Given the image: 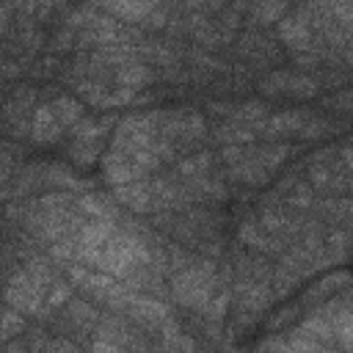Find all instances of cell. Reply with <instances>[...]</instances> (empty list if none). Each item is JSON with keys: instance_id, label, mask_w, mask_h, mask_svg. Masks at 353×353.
I'll list each match as a JSON object with an SVG mask.
<instances>
[{"instance_id": "30", "label": "cell", "mask_w": 353, "mask_h": 353, "mask_svg": "<svg viewBox=\"0 0 353 353\" xmlns=\"http://www.w3.org/2000/svg\"><path fill=\"white\" fill-rule=\"evenodd\" d=\"M190 3H201V0H190Z\"/></svg>"}, {"instance_id": "23", "label": "cell", "mask_w": 353, "mask_h": 353, "mask_svg": "<svg viewBox=\"0 0 353 353\" xmlns=\"http://www.w3.org/2000/svg\"><path fill=\"white\" fill-rule=\"evenodd\" d=\"M226 306H229V292H218L215 298H210V301L204 303V309H201V312H207V317H210V320H223Z\"/></svg>"}, {"instance_id": "15", "label": "cell", "mask_w": 353, "mask_h": 353, "mask_svg": "<svg viewBox=\"0 0 353 353\" xmlns=\"http://www.w3.org/2000/svg\"><path fill=\"white\" fill-rule=\"evenodd\" d=\"M259 226H262V229H268V232H279V234L295 232V223H292L287 215H281V212H273V210H265V212H262V221H259Z\"/></svg>"}, {"instance_id": "24", "label": "cell", "mask_w": 353, "mask_h": 353, "mask_svg": "<svg viewBox=\"0 0 353 353\" xmlns=\"http://www.w3.org/2000/svg\"><path fill=\"white\" fill-rule=\"evenodd\" d=\"M287 80H290L287 72H273V74H268V77L262 80V91H265L268 97L281 94V91H287Z\"/></svg>"}, {"instance_id": "21", "label": "cell", "mask_w": 353, "mask_h": 353, "mask_svg": "<svg viewBox=\"0 0 353 353\" xmlns=\"http://www.w3.org/2000/svg\"><path fill=\"white\" fill-rule=\"evenodd\" d=\"M69 317L80 325V328H91L94 323H97V312L88 306V303H72V309H69Z\"/></svg>"}, {"instance_id": "26", "label": "cell", "mask_w": 353, "mask_h": 353, "mask_svg": "<svg viewBox=\"0 0 353 353\" xmlns=\"http://www.w3.org/2000/svg\"><path fill=\"white\" fill-rule=\"evenodd\" d=\"M210 165V154H201V157H190V160H185L182 165H179V171L182 174H199V176H204V168Z\"/></svg>"}, {"instance_id": "5", "label": "cell", "mask_w": 353, "mask_h": 353, "mask_svg": "<svg viewBox=\"0 0 353 353\" xmlns=\"http://www.w3.org/2000/svg\"><path fill=\"white\" fill-rule=\"evenodd\" d=\"M61 132H63V127L58 124L52 108H50V105H39V108L33 110L30 138H33L36 143H55V141L61 138Z\"/></svg>"}, {"instance_id": "22", "label": "cell", "mask_w": 353, "mask_h": 353, "mask_svg": "<svg viewBox=\"0 0 353 353\" xmlns=\"http://www.w3.org/2000/svg\"><path fill=\"white\" fill-rule=\"evenodd\" d=\"M237 116L245 119V121H254V127H262V121L268 119L265 116V105H259V102H243L237 108Z\"/></svg>"}, {"instance_id": "3", "label": "cell", "mask_w": 353, "mask_h": 353, "mask_svg": "<svg viewBox=\"0 0 353 353\" xmlns=\"http://www.w3.org/2000/svg\"><path fill=\"white\" fill-rule=\"evenodd\" d=\"M102 171H105V179L110 185H127V182H135L141 179L146 171L130 157V152L124 149H110L105 157H102Z\"/></svg>"}, {"instance_id": "25", "label": "cell", "mask_w": 353, "mask_h": 353, "mask_svg": "<svg viewBox=\"0 0 353 353\" xmlns=\"http://www.w3.org/2000/svg\"><path fill=\"white\" fill-rule=\"evenodd\" d=\"M66 301H69V284H55V287L44 295V314H47L50 309H55V306L66 303Z\"/></svg>"}, {"instance_id": "31", "label": "cell", "mask_w": 353, "mask_h": 353, "mask_svg": "<svg viewBox=\"0 0 353 353\" xmlns=\"http://www.w3.org/2000/svg\"><path fill=\"white\" fill-rule=\"evenodd\" d=\"M279 3H287V0H279Z\"/></svg>"}, {"instance_id": "10", "label": "cell", "mask_w": 353, "mask_h": 353, "mask_svg": "<svg viewBox=\"0 0 353 353\" xmlns=\"http://www.w3.org/2000/svg\"><path fill=\"white\" fill-rule=\"evenodd\" d=\"M99 6H105L108 11H113L116 17L127 19V22H143L146 14L154 8L152 3H143V0H97Z\"/></svg>"}, {"instance_id": "9", "label": "cell", "mask_w": 353, "mask_h": 353, "mask_svg": "<svg viewBox=\"0 0 353 353\" xmlns=\"http://www.w3.org/2000/svg\"><path fill=\"white\" fill-rule=\"evenodd\" d=\"M113 232V221L110 218H94L88 223H83L77 229V245H85V248H99Z\"/></svg>"}, {"instance_id": "2", "label": "cell", "mask_w": 353, "mask_h": 353, "mask_svg": "<svg viewBox=\"0 0 353 353\" xmlns=\"http://www.w3.org/2000/svg\"><path fill=\"white\" fill-rule=\"evenodd\" d=\"M171 292L176 298V303L188 306V309H204V303L212 298L215 292V265L212 262H199L190 268H182L174 276Z\"/></svg>"}, {"instance_id": "8", "label": "cell", "mask_w": 353, "mask_h": 353, "mask_svg": "<svg viewBox=\"0 0 353 353\" xmlns=\"http://www.w3.org/2000/svg\"><path fill=\"white\" fill-rule=\"evenodd\" d=\"M116 199L127 207H132L135 212H146L152 210V190L149 185H143L141 179L127 182V185H116Z\"/></svg>"}, {"instance_id": "1", "label": "cell", "mask_w": 353, "mask_h": 353, "mask_svg": "<svg viewBox=\"0 0 353 353\" xmlns=\"http://www.w3.org/2000/svg\"><path fill=\"white\" fill-rule=\"evenodd\" d=\"M146 265H149V248L141 240H135L132 234L113 229L110 237L99 245L97 259H94L91 268L105 270L113 279H127V276H132L135 270H141Z\"/></svg>"}, {"instance_id": "7", "label": "cell", "mask_w": 353, "mask_h": 353, "mask_svg": "<svg viewBox=\"0 0 353 353\" xmlns=\"http://www.w3.org/2000/svg\"><path fill=\"white\" fill-rule=\"evenodd\" d=\"M306 113L298 110H287V113H276L273 119H265L259 130H265V138H279V135H298L301 124H303Z\"/></svg>"}, {"instance_id": "12", "label": "cell", "mask_w": 353, "mask_h": 353, "mask_svg": "<svg viewBox=\"0 0 353 353\" xmlns=\"http://www.w3.org/2000/svg\"><path fill=\"white\" fill-rule=\"evenodd\" d=\"M113 77H116V83H119V85H124V88H132V91H135V88H141L143 83H149V77H152V74H149V69H146V66H141V63H130V61H127V63H121V66L113 72Z\"/></svg>"}, {"instance_id": "28", "label": "cell", "mask_w": 353, "mask_h": 353, "mask_svg": "<svg viewBox=\"0 0 353 353\" xmlns=\"http://www.w3.org/2000/svg\"><path fill=\"white\" fill-rule=\"evenodd\" d=\"M309 176H312V182H314V185H323V188H325V185H331V179H328V176H331V171H328V168L314 165V168L309 171Z\"/></svg>"}, {"instance_id": "20", "label": "cell", "mask_w": 353, "mask_h": 353, "mask_svg": "<svg viewBox=\"0 0 353 353\" xmlns=\"http://www.w3.org/2000/svg\"><path fill=\"white\" fill-rule=\"evenodd\" d=\"M94 154H97V143H94V141H77V138H74V146H72V160H74V163L91 165V163H94Z\"/></svg>"}, {"instance_id": "27", "label": "cell", "mask_w": 353, "mask_h": 353, "mask_svg": "<svg viewBox=\"0 0 353 353\" xmlns=\"http://www.w3.org/2000/svg\"><path fill=\"white\" fill-rule=\"evenodd\" d=\"M328 8H331V14L334 17H339L342 19V25H347L350 22V6H347V0H323Z\"/></svg>"}, {"instance_id": "17", "label": "cell", "mask_w": 353, "mask_h": 353, "mask_svg": "<svg viewBox=\"0 0 353 353\" xmlns=\"http://www.w3.org/2000/svg\"><path fill=\"white\" fill-rule=\"evenodd\" d=\"M77 210L85 212L88 218H110V207L102 201V196H80Z\"/></svg>"}, {"instance_id": "18", "label": "cell", "mask_w": 353, "mask_h": 353, "mask_svg": "<svg viewBox=\"0 0 353 353\" xmlns=\"http://www.w3.org/2000/svg\"><path fill=\"white\" fill-rule=\"evenodd\" d=\"M218 141H223V143H251L254 141V132L251 130H245V127H240V124H226L223 130H218Z\"/></svg>"}, {"instance_id": "6", "label": "cell", "mask_w": 353, "mask_h": 353, "mask_svg": "<svg viewBox=\"0 0 353 353\" xmlns=\"http://www.w3.org/2000/svg\"><path fill=\"white\" fill-rule=\"evenodd\" d=\"M279 36L292 50H309L312 47V30L303 17H284L279 19Z\"/></svg>"}, {"instance_id": "16", "label": "cell", "mask_w": 353, "mask_h": 353, "mask_svg": "<svg viewBox=\"0 0 353 353\" xmlns=\"http://www.w3.org/2000/svg\"><path fill=\"white\" fill-rule=\"evenodd\" d=\"M240 243H245V245H251V248H256V251H273V248H276L273 240L265 237V234H259L254 223L240 226Z\"/></svg>"}, {"instance_id": "29", "label": "cell", "mask_w": 353, "mask_h": 353, "mask_svg": "<svg viewBox=\"0 0 353 353\" xmlns=\"http://www.w3.org/2000/svg\"><path fill=\"white\" fill-rule=\"evenodd\" d=\"M8 179H11V165L3 160L0 163V199L8 196Z\"/></svg>"}, {"instance_id": "14", "label": "cell", "mask_w": 353, "mask_h": 353, "mask_svg": "<svg viewBox=\"0 0 353 353\" xmlns=\"http://www.w3.org/2000/svg\"><path fill=\"white\" fill-rule=\"evenodd\" d=\"M254 157L259 160V165H262L265 171H273V168H279V165L287 160V146H281V143L262 146V149L254 152Z\"/></svg>"}, {"instance_id": "4", "label": "cell", "mask_w": 353, "mask_h": 353, "mask_svg": "<svg viewBox=\"0 0 353 353\" xmlns=\"http://www.w3.org/2000/svg\"><path fill=\"white\" fill-rule=\"evenodd\" d=\"M127 314L138 323H149V325H157V323H165L168 320V309L165 303L149 298V295H130L127 298Z\"/></svg>"}, {"instance_id": "11", "label": "cell", "mask_w": 353, "mask_h": 353, "mask_svg": "<svg viewBox=\"0 0 353 353\" xmlns=\"http://www.w3.org/2000/svg\"><path fill=\"white\" fill-rule=\"evenodd\" d=\"M232 168V174L240 179V182H245V185H262V182H268V171L259 165V160L254 157V152H245L237 163H232L229 165Z\"/></svg>"}, {"instance_id": "19", "label": "cell", "mask_w": 353, "mask_h": 353, "mask_svg": "<svg viewBox=\"0 0 353 353\" xmlns=\"http://www.w3.org/2000/svg\"><path fill=\"white\" fill-rule=\"evenodd\" d=\"M287 94H292V97H314L317 94V83L314 80H309V77H295V74H290V80H287Z\"/></svg>"}, {"instance_id": "13", "label": "cell", "mask_w": 353, "mask_h": 353, "mask_svg": "<svg viewBox=\"0 0 353 353\" xmlns=\"http://www.w3.org/2000/svg\"><path fill=\"white\" fill-rule=\"evenodd\" d=\"M50 108H52V113H55L61 127H74L83 119V105L77 99H72V97H58Z\"/></svg>"}]
</instances>
